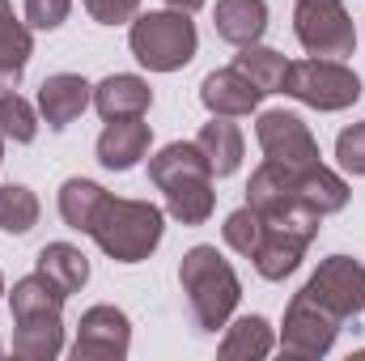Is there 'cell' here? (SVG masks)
<instances>
[{
	"mask_svg": "<svg viewBox=\"0 0 365 361\" xmlns=\"http://www.w3.org/2000/svg\"><path fill=\"white\" fill-rule=\"evenodd\" d=\"M306 247H310V238H306V234H297V230H289V225L268 221L264 243H259V251L251 255V264H255V272H259L264 280H284V276H293V272L302 268Z\"/></svg>",
	"mask_w": 365,
	"mask_h": 361,
	"instance_id": "14",
	"label": "cell"
},
{
	"mask_svg": "<svg viewBox=\"0 0 365 361\" xmlns=\"http://www.w3.org/2000/svg\"><path fill=\"white\" fill-rule=\"evenodd\" d=\"M149 106H153V90L136 73H110L93 86V111L102 119H136L149 115Z\"/></svg>",
	"mask_w": 365,
	"mask_h": 361,
	"instance_id": "13",
	"label": "cell"
},
{
	"mask_svg": "<svg viewBox=\"0 0 365 361\" xmlns=\"http://www.w3.org/2000/svg\"><path fill=\"white\" fill-rule=\"evenodd\" d=\"M293 200H297V171H289V166H280V162H268V158H264V166L251 171L247 204L259 208V213L268 217V213L284 208V204H293Z\"/></svg>",
	"mask_w": 365,
	"mask_h": 361,
	"instance_id": "24",
	"label": "cell"
},
{
	"mask_svg": "<svg viewBox=\"0 0 365 361\" xmlns=\"http://www.w3.org/2000/svg\"><path fill=\"white\" fill-rule=\"evenodd\" d=\"M289 98H297L302 106H314V111H349L353 102H361V77L344 64V60H319V56H306V60H293L289 73H284V90Z\"/></svg>",
	"mask_w": 365,
	"mask_h": 361,
	"instance_id": "4",
	"label": "cell"
},
{
	"mask_svg": "<svg viewBox=\"0 0 365 361\" xmlns=\"http://www.w3.org/2000/svg\"><path fill=\"white\" fill-rule=\"evenodd\" d=\"M132 349V319L102 302L90 306L77 323V340H73V357L77 361H123Z\"/></svg>",
	"mask_w": 365,
	"mask_h": 361,
	"instance_id": "9",
	"label": "cell"
},
{
	"mask_svg": "<svg viewBox=\"0 0 365 361\" xmlns=\"http://www.w3.org/2000/svg\"><path fill=\"white\" fill-rule=\"evenodd\" d=\"M0 162H4V132H0Z\"/></svg>",
	"mask_w": 365,
	"mask_h": 361,
	"instance_id": "35",
	"label": "cell"
},
{
	"mask_svg": "<svg viewBox=\"0 0 365 361\" xmlns=\"http://www.w3.org/2000/svg\"><path fill=\"white\" fill-rule=\"evenodd\" d=\"M166 195V213L179 225H204L217 208V191H212V175H195V179H175L162 187Z\"/></svg>",
	"mask_w": 365,
	"mask_h": 361,
	"instance_id": "19",
	"label": "cell"
},
{
	"mask_svg": "<svg viewBox=\"0 0 365 361\" xmlns=\"http://www.w3.org/2000/svg\"><path fill=\"white\" fill-rule=\"evenodd\" d=\"M34 268L43 272V276L64 293V298L81 293V289H86V280H90V260H86V251H81V247H73V243H47V247L38 251Z\"/></svg>",
	"mask_w": 365,
	"mask_h": 361,
	"instance_id": "20",
	"label": "cell"
},
{
	"mask_svg": "<svg viewBox=\"0 0 365 361\" xmlns=\"http://www.w3.org/2000/svg\"><path fill=\"white\" fill-rule=\"evenodd\" d=\"M38 213H43V204L26 183H4L0 187V230L4 234H13V238L30 234L38 225Z\"/></svg>",
	"mask_w": 365,
	"mask_h": 361,
	"instance_id": "28",
	"label": "cell"
},
{
	"mask_svg": "<svg viewBox=\"0 0 365 361\" xmlns=\"http://www.w3.org/2000/svg\"><path fill=\"white\" fill-rule=\"evenodd\" d=\"M0 353H4V345H0Z\"/></svg>",
	"mask_w": 365,
	"mask_h": 361,
	"instance_id": "37",
	"label": "cell"
},
{
	"mask_svg": "<svg viewBox=\"0 0 365 361\" xmlns=\"http://www.w3.org/2000/svg\"><path fill=\"white\" fill-rule=\"evenodd\" d=\"M340 336V319L327 315L323 306H314L306 293H293L289 306H284V323H280V353L297 361H319L331 353Z\"/></svg>",
	"mask_w": 365,
	"mask_h": 361,
	"instance_id": "7",
	"label": "cell"
},
{
	"mask_svg": "<svg viewBox=\"0 0 365 361\" xmlns=\"http://www.w3.org/2000/svg\"><path fill=\"white\" fill-rule=\"evenodd\" d=\"M166 9H179V13H195V9H204V0H166Z\"/></svg>",
	"mask_w": 365,
	"mask_h": 361,
	"instance_id": "34",
	"label": "cell"
},
{
	"mask_svg": "<svg viewBox=\"0 0 365 361\" xmlns=\"http://www.w3.org/2000/svg\"><path fill=\"white\" fill-rule=\"evenodd\" d=\"M212 26L230 47H251L268 30V0H217Z\"/></svg>",
	"mask_w": 365,
	"mask_h": 361,
	"instance_id": "15",
	"label": "cell"
},
{
	"mask_svg": "<svg viewBox=\"0 0 365 361\" xmlns=\"http://www.w3.org/2000/svg\"><path fill=\"white\" fill-rule=\"evenodd\" d=\"M255 141H259L268 162H280L289 171H306V166L323 162L310 123L302 115H293V111H264L259 123H255Z\"/></svg>",
	"mask_w": 365,
	"mask_h": 361,
	"instance_id": "8",
	"label": "cell"
},
{
	"mask_svg": "<svg viewBox=\"0 0 365 361\" xmlns=\"http://www.w3.org/2000/svg\"><path fill=\"white\" fill-rule=\"evenodd\" d=\"M30 56H34V34H30V26L13 17V4H9V0H0V93L21 86Z\"/></svg>",
	"mask_w": 365,
	"mask_h": 361,
	"instance_id": "17",
	"label": "cell"
},
{
	"mask_svg": "<svg viewBox=\"0 0 365 361\" xmlns=\"http://www.w3.org/2000/svg\"><path fill=\"white\" fill-rule=\"evenodd\" d=\"M336 162L344 175H365V119L361 123H349L340 136H336Z\"/></svg>",
	"mask_w": 365,
	"mask_h": 361,
	"instance_id": "31",
	"label": "cell"
},
{
	"mask_svg": "<svg viewBox=\"0 0 365 361\" xmlns=\"http://www.w3.org/2000/svg\"><path fill=\"white\" fill-rule=\"evenodd\" d=\"M293 34L306 47V56L319 60H349L357 51V21L344 13L340 0H297Z\"/></svg>",
	"mask_w": 365,
	"mask_h": 361,
	"instance_id": "5",
	"label": "cell"
},
{
	"mask_svg": "<svg viewBox=\"0 0 365 361\" xmlns=\"http://www.w3.org/2000/svg\"><path fill=\"white\" fill-rule=\"evenodd\" d=\"M86 106H93V86L81 73H51L38 86V115L47 119L51 132H64L68 123H77L86 115Z\"/></svg>",
	"mask_w": 365,
	"mask_h": 361,
	"instance_id": "10",
	"label": "cell"
},
{
	"mask_svg": "<svg viewBox=\"0 0 365 361\" xmlns=\"http://www.w3.org/2000/svg\"><path fill=\"white\" fill-rule=\"evenodd\" d=\"M195 145H200V153L208 158V171H212V179H230V175L242 166V153H247L242 128H238V123H230L225 115H212V119L200 128Z\"/></svg>",
	"mask_w": 365,
	"mask_h": 361,
	"instance_id": "16",
	"label": "cell"
},
{
	"mask_svg": "<svg viewBox=\"0 0 365 361\" xmlns=\"http://www.w3.org/2000/svg\"><path fill=\"white\" fill-rule=\"evenodd\" d=\"M128 26H132L128 30V47L149 73H179L200 51V34H195L191 13L149 9V13H136Z\"/></svg>",
	"mask_w": 365,
	"mask_h": 361,
	"instance_id": "3",
	"label": "cell"
},
{
	"mask_svg": "<svg viewBox=\"0 0 365 361\" xmlns=\"http://www.w3.org/2000/svg\"><path fill=\"white\" fill-rule=\"evenodd\" d=\"M234 68H238L251 86H259L264 93H280V90H284L289 60H284L280 51H272V47H264V43H251V47H238Z\"/></svg>",
	"mask_w": 365,
	"mask_h": 361,
	"instance_id": "27",
	"label": "cell"
},
{
	"mask_svg": "<svg viewBox=\"0 0 365 361\" xmlns=\"http://www.w3.org/2000/svg\"><path fill=\"white\" fill-rule=\"evenodd\" d=\"M349 183L344 175H336L331 166H323V162H314V166H306V171H297V200L306 204V208H314L319 217H331V213H340L344 204H349Z\"/></svg>",
	"mask_w": 365,
	"mask_h": 361,
	"instance_id": "21",
	"label": "cell"
},
{
	"mask_svg": "<svg viewBox=\"0 0 365 361\" xmlns=\"http://www.w3.org/2000/svg\"><path fill=\"white\" fill-rule=\"evenodd\" d=\"M4 293H9V289H4V272H0V298H4Z\"/></svg>",
	"mask_w": 365,
	"mask_h": 361,
	"instance_id": "36",
	"label": "cell"
},
{
	"mask_svg": "<svg viewBox=\"0 0 365 361\" xmlns=\"http://www.w3.org/2000/svg\"><path fill=\"white\" fill-rule=\"evenodd\" d=\"M0 132L13 145H34V136H38V111L17 90L0 93Z\"/></svg>",
	"mask_w": 365,
	"mask_h": 361,
	"instance_id": "30",
	"label": "cell"
},
{
	"mask_svg": "<svg viewBox=\"0 0 365 361\" xmlns=\"http://www.w3.org/2000/svg\"><path fill=\"white\" fill-rule=\"evenodd\" d=\"M98 26H123L140 13V0H81Z\"/></svg>",
	"mask_w": 365,
	"mask_h": 361,
	"instance_id": "33",
	"label": "cell"
},
{
	"mask_svg": "<svg viewBox=\"0 0 365 361\" xmlns=\"http://www.w3.org/2000/svg\"><path fill=\"white\" fill-rule=\"evenodd\" d=\"M297 293H306L314 306H323L327 315L349 323L365 310V264L353 255H327Z\"/></svg>",
	"mask_w": 365,
	"mask_h": 361,
	"instance_id": "6",
	"label": "cell"
},
{
	"mask_svg": "<svg viewBox=\"0 0 365 361\" xmlns=\"http://www.w3.org/2000/svg\"><path fill=\"white\" fill-rule=\"evenodd\" d=\"M64 302H68V298H64L38 268L30 272V276H21V280H13V289H9L13 323H17V319H43V315H64Z\"/></svg>",
	"mask_w": 365,
	"mask_h": 361,
	"instance_id": "25",
	"label": "cell"
},
{
	"mask_svg": "<svg viewBox=\"0 0 365 361\" xmlns=\"http://www.w3.org/2000/svg\"><path fill=\"white\" fill-rule=\"evenodd\" d=\"M264 230H268V217H264L259 208H251V204L234 208V213L225 217V225H221V234H225V247H230V251H238V255H247V260L259 251V243H264Z\"/></svg>",
	"mask_w": 365,
	"mask_h": 361,
	"instance_id": "29",
	"label": "cell"
},
{
	"mask_svg": "<svg viewBox=\"0 0 365 361\" xmlns=\"http://www.w3.org/2000/svg\"><path fill=\"white\" fill-rule=\"evenodd\" d=\"M195 175H212V171H208V158L200 153L195 141H170L166 149H158V153L149 158V183H153L158 191H162L166 183L195 179Z\"/></svg>",
	"mask_w": 365,
	"mask_h": 361,
	"instance_id": "26",
	"label": "cell"
},
{
	"mask_svg": "<svg viewBox=\"0 0 365 361\" xmlns=\"http://www.w3.org/2000/svg\"><path fill=\"white\" fill-rule=\"evenodd\" d=\"M162 234H166V213L153 200H128V195H110L90 230L98 251L115 264H145L158 251Z\"/></svg>",
	"mask_w": 365,
	"mask_h": 361,
	"instance_id": "2",
	"label": "cell"
},
{
	"mask_svg": "<svg viewBox=\"0 0 365 361\" xmlns=\"http://www.w3.org/2000/svg\"><path fill=\"white\" fill-rule=\"evenodd\" d=\"M179 285H182V293H187L191 323L200 332H225V323L234 319V310L242 302V280H238L234 264L217 247L200 243V247H191L182 255Z\"/></svg>",
	"mask_w": 365,
	"mask_h": 361,
	"instance_id": "1",
	"label": "cell"
},
{
	"mask_svg": "<svg viewBox=\"0 0 365 361\" xmlns=\"http://www.w3.org/2000/svg\"><path fill=\"white\" fill-rule=\"evenodd\" d=\"M200 102L208 115H225V119H242L251 111H259L264 102V90L251 86L234 64L230 68H212L204 81H200Z\"/></svg>",
	"mask_w": 365,
	"mask_h": 361,
	"instance_id": "12",
	"label": "cell"
},
{
	"mask_svg": "<svg viewBox=\"0 0 365 361\" xmlns=\"http://www.w3.org/2000/svg\"><path fill=\"white\" fill-rule=\"evenodd\" d=\"M64 353V315L43 319H17L13 332V357L21 361H51Z\"/></svg>",
	"mask_w": 365,
	"mask_h": 361,
	"instance_id": "23",
	"label": "cell"
},
{
	"mask_svg": "<svg viewBox=\"0 0 365 361\" xmlns=\"http://www.w3.org/2000/svg\"><path fill=\"white\" fill-rule=\"evenodd\" d=\"M73 0H26V26L30 30H56L68 21Z\"/></svg>",
	"mask_w": 365,
	"mask_h": 361,
	"instance_id": "32",
	"label": "cell"
},
{
	"mask_svg": "<svg viewBox=\"0 0 365 361\" xmlns=\"http://www.w3.org/2000/svg\"><path fill=\"white\" fill-rule=\"evenodd\" d=\"M149 145H153V128L145 123V115H136V119H106V128L98 132L93 153H98L102 171H119L123 175L149 153Z\"/></svg>",
	"mask_w": 365,
	"mask_h": 361,
	"instance_id": "11",
	"label": "cell"
},
{
	"mask_svg": "<svg viewBox=\"0 0 365 361\" xmlns=\"http://www.w3.org/2000/svg\"><path fill=\"white\" fill-rule=\"evenodd\" d=\"M106 200H110V191L93 179H81V175H77V179L60 183V217H64V225L77 230V234H90L93 221H98V213L106 208Z\"/></svg>",
	"mask_w": 365,
	"mask_h": 361,
	"instance_id": "22",
	"label": "cell"
},
{
	"mask_svg": "<svg viewBox=\"0 0 365 361\" xmlns=\"http://www.w3.org/2000/svg\"><path fill=\"white\" fill-rule=\"evenodd\" d=\"M272 349H276V332L264 315H242V319L225 323V336L217 345V353L225 361H259Z\"/></svg>",
	"mask_w": 365,
	"mask_h": 361,
	"instance_id": "18",
	"label": "cell"
}]
</instances>
